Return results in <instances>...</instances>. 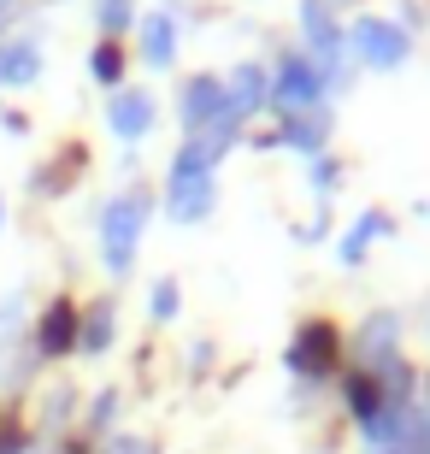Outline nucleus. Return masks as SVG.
I'll use <instances>...</instances> for the list:
<instances>
[{
  "label": "nucleus",
  "instance_id": "21",
  "mask_svg": "<svg viewBox=\"0 0 430 454\" xmlns=\"http://www.w3.org/2000/svg\"><path fill=\"white\" fill-rule=\"evenodd\" d=\"M336 177H342V171H336V160H313V189H318V195H324V189H336Z\"/></svg>",
  "mask_w": 430,
  "mask_h": 454
},
{
  "label": "nucleus",
  "instance_id": "12",
  "mask_svg": "<svg viewBox=\"0 0 430 454\" xmlns=\"http://www.w3.org/2000/svg\"><path fill=\"white\" fill-rule=\"evenodd\" d=\"M383 231H389V213H360V219H354V231L342 236V248H336V254H342V266H360L365 248H371Z\"/></svg>",
  "mask_w": 430,
  "mask_h": 454
},
{
  "label": "nucleus",
  "instance_id": "2",
  "mask_svg": "<svg viewBox=\"0 0 430 454\" xmlns=\"http://www.w3.org/2000/svg\"><path fill=\"white\" fill-rule=\"evenodd\" d=\"M213 160L218 153L207 142H183L177 166H171V219L195 224L213 213Z\"/></svg>",
  "mask_w": 430,
  "mask_h": 454
},
{
  "label": "nucleus",
  "instance_id": "5",
  "mask_svg": "<svg viewBox=\"0 0 430 454\" xmlns=\"http://www.w3.org/2000/svg\"><path fill=\"white\" fill-rule=\"evenodd\" d=\"M354 48H360V59L371 71H395L413 42H407V30L389 24V18H360V24H354Z\"/></svg>",
  "mask_w": 430,
  "mask_h": 454
},
{
  "label": "nucleus",
  "instance_id": "14",
  "mask_svg": "<svg viewBox=\"0 0 430 454\" xmlns=\"http://www.w3.org/2000/svg\"><path fill=\"white\" fill-rule=\"evenodd\" d=\"M342 395H348V413H354L360 425H365V419H371V413L383 407V389H378V378H371V372H348Z\"/></svg>",
  "mask_w": 430,
  "mask_h": 454
},
{
  "label": "nucleus",
  "instance_id": "17",
  "mask_svg": "<svg viewBox=\"0 0 430 454\" xmlns=\"http://www.w3.org/2000/svg\"><path fill=\"white\" fill-rule=\"evenodd\" d=\"M148 313H153V319H177V284H171V278H160V284H153Z\"/></svg>",
  "mask_w": 430,
  "mask_h": 454
},
{
  "label": "nucleus",
  "instance_id": "20",
  "mask_svg": "<svg viewBox=\"0 0 430 454\" xmlns=\"http://www.w3.org/2000/svg\"><path fill=\"white\" fill-rule=\"evenodd\" d=\"M113 419H118V395L106 389V395H95V413H89V425H95V431H106Z\"/></svg>",
  "mask_w": 430,
  "mask_h": 454
},
{
  "label": "nucleus",
  "instance_id": "11",
  "mask_svg": "<svg viewBox=\"0 0 430 454\" xmlns=\"http://www.w3.org/2000/svg\"><path fill=\"white\" fill-rule=\"evenodd\" d=\"M395 331H401L395 313H371V319L360 325V360H365V366L389 360V348H395Z\"/></svg>",
  "mask_w": 430,
  "mask_h": 454
},
{
  "label": "nucleus",
  "instance_id": "7",
  "mask_svg": "<svg viewBox=\"0 0 430 454\" xmlns=\"http://www.w3.org/2000/svg\"><path fill=\"white\" fill-rule=\"evenodd\" d=\"M77 348V307L71 301H53L48 313H42V325H35V354L42 360H59V354Z\"/></svg>",
  "mask_w": 430,
  "mask_h": 454
},
{
  "label": "nucleus",
  "instance_id": "15",
  "mask_svg": "<svg viewBox=\"0 0 430 454\" xmlns=\"http://www.w3.org/2000/svg\"><path fill=\"white\" fill-rule=\"evenodd\" d=\"M106 342H113V313H106V301H100L95 313H89V325L77 331V354H100Z\"/></svg>",
  "mask_w": 430,
  "mask_h": 454
},
{
  "label": "nucleus",
  "instance_id": "19",
  "mask_svg": "<svg viewBox=\"0 0 430 454\" xmlns=\"http://www.w3.org/2000/svg\"><path fill=\"white\" fill-rule=\"evenodd\" d=\"M124 24H130V0H100V30L118 35Z\"/></svg>",
  "mask_w": 430,
  "mask_h": 454
},
{
  "label": "nucleus",
  "instance_id": "9",
  "mask_svg": "<svg viewBox=\"0 0 430 454\" xmlns=\"http://www.w3.org/2000/svg\"><path fill=\"white\" fill-rule=\"evenodd\" d=\"M224 95H231V106H236L242 118H254L265 101H271V77H265L260 66H236V77L224 83Z\"/></svg>",
  "mask_w": 430,
  "mask_h": 454
},
{
  "label": "nucleus",
  "instance_id": "13",
  "mask_svg": "<svg viewBox=\"0 0 430 454\" xmlns=\"http://www.w3.org/2000/svg\"><path fill=\"white\" fill-rule=\"evenodd\" d=\"M35 71H42L35 42H6V48H0V89H6V83H30Z\"/></svg>",
  "mask_w": 430,
  "mask_h": 454
},
{
  "label": "nucleus",
  "instance_id": "10",
  "mask_svg": "<svg viewBox=\"0 0 430 454\" xmlns=\"http://www.w3.org/2000/svg\"><path fill=\"white\" fill-rule=\"evenodd\" d=\"M142 59H148V66H160V71L177 59V24H171L166 12L142 18Z\"/></svg>",
  "mask_w": 430,
  "mask_h": 454
},
{
  "label": "nucleus",
  "instance_id": "1",
  "mask_svg": "<svg viewBox=\"0 0 430 454\" xmlns=\"http://www.w3.org/2000/svg\"><path fill=\"white\" fill-rule=\"evenodd\" d=\"M148 189H124V195H113L106 201V213H100V254H106V271H130L136 260V242H142V231H148Z\"/></svg>",
  "mask_w": 430,
  "mask_h": 454
},
{
  "label": "nucleus",
  "instance_id": "6",
  "mask_svg": "<svg viewBox=\"0 0 430 454\" xmlns=\"http://www.w3.org/2000/svg\"><path fill=\"white\" fill-rule=\"evenodd\" d=\"M106 124H113V136H124V142L148 136L153 130V95L148 89H118L113 106H106Z\"/></svg>",
  "mask_w": 430,
  "mask_h": 454
},
{
  "label": "nucleus",
  "instance_id": "8",
  "mask_svg": "<svg viewBox=\"0 0 430 454\" xmlns=\"http://www.w3.org/2000/svg\"><path fill=\"white\" fill-rule=\"evenodd\" d=\"M324 136H331V113H324V106H307V113L283 118V142L301 148V153H318V148H324Z\"/></svg>",
  "mask_w": 430,
  "mask_h": 454
},
{
  "label": "nucleus",
  "instance_id": "4",
  "mask_svg": "<svg viewBox=\"0 0 430 454\" xmlns=\"http://www.w3.org/2000/svg\"><path fill=\"white\" fill-rule=\"evenodd\" d=\"M336 354H342V331H336L331 319H307L295 331V342H289V366H295L301 378H318V372L336 366Z\"/></svg>",
  "mask_w": 430,
  "mask_h": 454
},
{
  "label": "nucleus",
  "instance_id": "23",
  "mask_svg": "<svg viewBox=\"0 0 430 454\" xmlns=\"http://www.w3.org/2000/svg\"><path fill=\"white\" fill-rule=\"evenodd\" d=\"M371 454H430V437H418V442H401V449H371Z\"/></svg>",
  "mask_w": 430,
  "mask_h": 454
},
{
  "label": "nucleus",
  "instance_id": "18",
  "mask_svg": "<svg viewBox=\"0 0 430 454\" xmlns=\"http://www.w3.org/2000/svg\"><path fill=\"white\" fill-rule=\"evenodd\" d=\"M0 454H24V425L12 419V407H0Z\"/></svg>",
  "mask_w": 430,
  "mask_h": 454
},
{
  "label": "nucleus",
  "instance_id": "3",
  "mask_svg": "<svg viewBox=\"0 0 430 454\" xmlns=\"http://www.w3.org/2000/svg\"><path fill=\"white\" fill-rule=\"evenodd\" d=\"M318 95H324V71L307 53H283L278 77H271V101L283 113H307V106H318Z\"/></svg>",
  "mask_w": 430,
  "mask_h": 454
},
{
  "label": "nucleus",
  "instance_id": "16",
  "mask_svg": "<svg viewBox=\"0 0 430 454\" xmlns=\"http://www.w3.org/2000/svg\"><path fill=\"white\" fill-rule=\"evenodd\" d=\"M89 71H95V83H118V77H124V48H118V42H100Z\"/></svg>",
  "mask_w": 430,
  "mask_h": 454
},
{
  "label": "nucleus",
  "instance_id": "22",
  "mask_svg": "<svg viewBox=\"0 0 430 454\" xmlns=\"http://www.w3.org/2000/svg\"><path fill=\"white\" fill-rule=\"evenodd\" d=\"M106 454H153V449H148V442H136V437H118Z\"/></svg>",
  "mask_w": 430,
  "mask_h": 454
},
{
  "label": "nucleus",
  "instance_id": "24",
  "mask_svg": "<svg viewBox=\"0 0 430 454\" xmlns=\"http://www.w3.org/2000/svg\"><path fill=\"white\" fill-rule=\"evenodd\" d=\"M0 213H6V207H0Z\"/></svg>",
  "mask_w": 430,
  "mask_h": 454
}]
</instances>
